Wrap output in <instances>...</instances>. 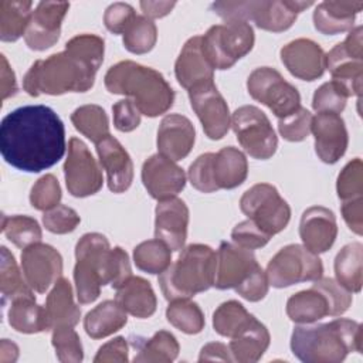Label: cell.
<instances>
[{"mask_svg":"<svg viewBox=\"0 0 363 363\" xmlns=\"http://www.w3.org/2000/svg\"><path fill=\"white\" fill-rule=\"evenodd\" d=\"M65 149L64 123L50 106L16 108L0 123V153L6 163L21 172L38 173L52 167Z\"/></svg>","mask_w":363,"mask_h":363,"instance_id":"cell-1","label":"cell"},{"mask_svg":"<svg viewBox=\"0 0 363 363\" xmlns=\"http://www.w3.org/2000/svg\"><path fill=\"white\" fill-rule=\"evenodd\" d=\"M362 325L353 319L339 318L328 323L295 326L291 350L305 363H340L352 352L363 350Z\"/></svg>","mask_w":363,"mask_h":363,"instance_id":"cell-2","label":"cell"},{"mask_svg":"<svg viewBox=\"0 0 363 363\" xmlns=\"http://www.w3.org/2000/svg\"><path fill=\"white\" fill-rule=\"evenodd\" d=\"M104 82L111 94L126 95L132 98L142 115L156 118L166 113L174 102V91L164 77L135 61H119L112 65Z\"/></svg>","mask_w":363,"mask_h":363,"instance_id":"cell-3","label":"cell"},{"mask_svg":"<svg viewBox=\"0 0 363 363\" xmlns=\"http://www.w3.org/2000/svg\"><path fill=\"white\" fill-rule=\"evenodd\" d=\"M98 69L68 50L37 60L23 78V88L31 96L86 92L94 86Z\"/></svg>","mask_w":363,"mask_h":363,"instance_id":"cell-4","label":"cell"},{"mask_svg":"<svg viewBox=\"0 0 363 363\" xmlns=\"http://www.w3.org/2000/svg\"><path fill=\"white\" fill-rule=\"evenodd\" d=\"M217 255L204 244L182 248L177 259L159 275L160 289L167 301L190 299L214 285Z\"/></svg>","mask_w":363,"mask_h":363,"instance_id":"cell-5","label":"cell"},{"mask_svg":"<svg viewBox=\"0 0 363 363\" xmlns=\"http://www.w3.org/2000/svg\"><path fill=\"white\" fill-rule=\"evenodd\" d=\"M312 4V1L299 0H250L216 1L210 6V9L224 21H254L261 30L281 33L292 27L298 14Z\"/></svg>","mask_w":363,"mask_h":363,"instance_id":"cell-6","label":"cell"},{"mask_svg":"<svg viewBox=\"0 0 363 363\" xmlns=\"http://www.w3.org/2000/svg\"><path fill=\"white\" fill-rule=\"evenodd\" d=\"M111 250L108 238L99 233H86L77 242L74 281L79 303H92L108 285Z\"/></svg>","mask_w":363,"mask_h":363,"instance_id":"cell-7","label":"cell"},{"mask_svg":"<svg viewBox=\"0 0 363 363\" xmlns=\"http://www.w3.org/2000/svg\"><path fill=\"white\" fill-rule=\"evenodd\" d=\"M255 35L250 23L228 20L210 27L201 35L203 51L214 69H228L254 47Z\"/></svg>","mask_w":363,"mask_h":363,"instance_id":"cell-8","label":"cell"},{"mask_svg":"<svg viewBox=\"0 0 363 363\" xmlns=\"http://www.w3.org/2000/svg\"><path fill=\"white\" fill-rule=\"evenodd\" d=\"M267 278L274 288H286L299 282L316 281L323 274L318 254L301 244L282 247L267 265Z\"/></svg>","mask_w":363,"mask_h":363,"instance_id":"cell-9","label":"cell"},{"mask_svg":"<svg viewBox=\"0 0 363 363\" xmlns=\"http://www.w3.org/2000/svg\"><path fill=\"white\" fill-rule=\"evenodd\" d=\"M240 208L262 231L271 237L281 233L291 220V207L275 186L257 183L240 199Z\"/></svg>","mask_w":363,"mask_h":363,"instance_id":"cell-10","label":"cell"},{"mask_svg":"<svg viewBox=\"0 0 363 363\" xmlns=\"http://www.w3.org/2000/svg\"><path fill=\"white\" fill-rule=\"evenodd\" d=\"M231 128L241 147L254 159L267 160L278 147V138L268 116L254 105H242L231 115Z\"/></svg>","mask_w":363,"mask_h":363,"instance_id":"cell-11","label":"cell"},{"mask_svg":"<svg viewBox=\"0 0 363 363\" xmlns=\"http://www.w3.org/2000/svg\"><path fill=\"white\" fill-rule=\"evenodd\" d=\"M325 64L347 96H360L363 79V27L350 30L345 41L336 44L326 55Z\"/></svg>","mask_w":363,"mask_h":363,"instance_id":"cell-12","label":"cell"},{"mask_svg":"<svg viewBox=\"0 0 363 363\" xmlns=\"http://www.w3.org/2000/svg\"><path fill=\"white\" fill-rule=\"evenodd\" d=\"M247 89L252 99L268 106L278 119L291 115L301 106L298 89L271 67L255 68L248 75Z\"/></svg>","mask_w":363,"mask_h":363,"instance_id":"cell-13","label":"cell"},{"mask_svg":"<svg viewBox=\"0 0 363 363\" xmlns=\"http://www.w3.org/2000/svg\"><path fill=\"white\" fill-rule=\"evenodd\" d=\"M64 177L68 193L74 197H88L102 189V169L88 146L78 138L69 139L68 156L64 163Z\"/></svg>","mask_w":363,"mask_h":363,"instance_id":"cell-14","label":"cell"},{"mask_svg":"<svg viewBox=\"0 0 363 363\" xmlns=\"http://www.w3.org/2000/svg\"><path fill=\"white\" fill-rule=\"evenodd\" d=\"M187 92L190 105L200 119L206 136L213 140L224 138L231 126V115L214 82L194 86Z\"/></svg>","mask_w":363,"mask_h":363,"instance_id":"cell-15","label":"cell"},{"mask_svg":"<svg viewBox=\"0 0 363 363\" xmlns=\"http://www.w3.org/2000/svg\"><path fill=\"white\" fill-rule=\"evenodd\" d=\"M21 271L28 286L38 294H44L61 278L62 257L48 244L35 242L21 252Z\"/></svg>","mask_w":363,"mask_h":363,"instance_id":"cell-16","label":"cell"},{"mask_svg":"<svg viewBox=\"0 0 363 363\" xmlns=\"http://www.w3.org/2000/svg\"><path fill=\"white\" fill-rule=\"evenodd\" d=\"M142 182L150 197L157 201L176 197L186 186V173L172 159L156 153L142 166Z\"/></svg>","mask_w":363,"mask_h":363,"instance_id":"cell-17","label":"cell"},{"mask_svg":"<svg viewBox=\"0 0 363 363\" xmlns=\"http://www.w3.org/2000/svg\"><path fill=\"white\" fill-rule=\"evenodd\" d=\"M68 9L69 3L67 1L38 3L24 34V41L28 48L44 51L52 47L60 38L61 24Z\"/></svg>","mask_w":363,"mask_h":363,"instance_id":"cell-18","label":"cell"},{"mask_svg":"<svg viewBox=\"0 0 363 363\" xmlns=\"http://www.w3.org/2000/svg\"><path fill=\"white\" fill-rule=\"evenodd\" d=\"M311 132L315 138V152L323 163L333 164L345 155L349 135L345 121L339 113H316L312 119Z\"/></svg>","mask_w":363,"mask_h":363,"instance_id":"cell-19","label":"cell"},{"mask_svg":"<svg viewBox=\"0 0 363 363\" xmlns=\"http://www.w3.org/2000/svg\"><path fill=\"white\" fill-rule=\"evenodd\" d=\"M214 285L217 289H235L258 265L252 250L221 241L217 252Z\"/></svg>","mask_w":363,"mask_h":363,"instance_id":"cell-20","label":"cell"},{"mask_svg":"<svg viewBox=\"0 0 363 363\" xmlns=\"http://www.w3.org/2000/svg\"><path fill=\"white\" fill-rule=\"evenodd\" d=\"M281 61L286 69L303 81L320 78L326 69L322 47L309 38H296L285 44L281 51Z\"/></svg>","mask_w":363,"mask_h":363,"instance_id":"cell-21","label":"cell"},{"mask_svg":"<svg viewBox=\"0 0 363 363\" xmlns=\"http://www.w3.org/2000/svg\"><path fill=\"white\" fill-rule=\"evenodd\" d=\"M155 237L172 251L184 247L189 225V208L179 197L160 200L155 210Z\"/></svg>","mask_w":363,"mask_h":363,"instance_id":"cell-22","label":"cell"},{"mask_svg":"<svg viewBox=\"0 0 363 363\" xmlns=\"http://www.w3.org/2000/svg\"><path fill=\"white\" fill-rule=\"evenodd\" d=\"M299 235L313 254H322L330 250L337 237L336 216L323 206H312L302 213L299 221Z\"/></svg>","mask_w":363,"mask_h":363,"instance_id":"cell-23","label":"cell"},{"mask_svg":"<svg viewBox=\"0 0 363 363\" xmlns=\"http://www.w3.org/2000/svg\"><path fill=\"white\" fill-rule=\"evenodd\" d=\"M196 129L189 118L180 113L166 115L157 129V150L160 155L179 162L193 149Z\"/></svg>","mask_w":363,"mask_h":363,"instance_id":"cell-24","label":"cell"},{"mask_svg":"<svg viewBox=\"0 0 363 363\" xmlns=\"http://www.w3.org/2000/svg\"><path fill=\"white\" fill-rule=\"evenodd\" d=\"M96 153L106 172L109 190L113 193L126 191L133 182V163L126 149L109 133L96 143Z\"/></svg>","mask_w":363,"mask_h":363,"instance_id":"cell-25","label":"cell"},{"mask_svg":"<svg viewBox=\"0 0 363 363\" xmlns=\"http://www.w3.org/2000/svg\"><path fill=\"white\" fill-rule=\"evenodd\" d=\"M174 74L179 84L187 91L213 82L214 68L203 51L201 35H194L184 43L174 62Z\"/></svg>","mask_w":363,"mask_h":363,"instance_id":"cell-26","label":"cell"},{"mask_svg":"<svg viewBox=\"0 0 363 363\" xmlns=\"http://www.w3.org/2000/svg\"><path fill=\"white\" fill-rule=\"evenodd\" d=\"M210 173L216 191L220 189H235L247 179V157L234 146L223 147L217 153H211Z\"/></svg>","mask_w":363,"mask_h":363,"instance_id":"cell-27","label":"cell"},{"mask_svg":"<svg viewBox=\"0 0 363 363\" xmlns=\"http://www.w3.org/2000/svg\"><path fill=\"white\" fill-rule=\"evenodd\" d=\"M363 1H322L313 11V26L325 35L350 31Z\"/></svg>","mask_w":363,"mask_h":363,"instance_id":"cell-28","label":"cell"},{"mask_svg":"<svg viewBox=\"0 0 363 363\" xmlns=\"http://www.w3.org/2000/svg\"><path fill=\"white\" fill-rule=\"evenodd\" d=\"M45 315L50 330L58 326H71L78 325L81 318V309L74 302L72 286L67 278H58L52 285V289L48 292L45 299Z\"/></svg>","mask_w":363,"mask_h":363,"instance_id":"cell-29","label":"cell"},{"mask_svg":"<svg viewBox=\"0 0 363 363\" xmlns=\"http://www.w3.org/2000/svg\"><path fill=\"white\" fill-rule=\"evenodd\" d=\"M271 342L269 332L264 323L255 316L230 340V352L233 362L255 363L267 352Z\"/></svg>","mask_w":363,"mask_h":363,"instance_id":"cell-30","label":"cell"},{"mask_svg":"<svg viewBox=\"0 0 363 363\" xmlns=\"http://www.w3.org/2000/svg\"><path fill=\"white\" fill-rule=\"evenodd\" d=\"M115 301L132 316L150 318L156 312L157 299L149 281L142 277H130L116 289Z\"/></svg>","mask_w":363,"mask_h":363,"instance_id":"cell-31","label":"cell"},{"mask_svg":"<svg viewBox=\"0 0 363 363\" xmlns=\"http://www.w3.org/2000/svg\"><path fill=\"white\" fill-rule=\"evenodd\" d=\"M129 340L135 349V363H170L180 352L177 339L167 330H159L149 339L132 336Z\"/></svg>","mask_w":363,"mask_h":363,"instance_id":"cell-32","label":"cell"},{"mask_svg":"<svg viewBox=\"0 0 363 363\" xmlns=\"http://www.w3.org/2000/svg\"><path fill=\"white\" fill-rule=\"evenodd\" d=\"M128 323V312L113 299H106L91 309L84 318V329L92 339H104Z\"/></svg>","mask_w":363,"mask_h":363,"instance_id":"cell-33","label":"cell"},{"mask_svg":"<svg viewBox=\"0 0 363 363\" xmlns=\"http://www.w3.org/2000/svg\"><path fill=\"white\" fill-rule=\"evenodd\" d=\"M9 325L20 333H40L50 330L44 306L35 302V296L23 295L10 301L7 311Z\"/></svg>","mask_w":363,"mask_h":363,"instance_id":"cell-34","label":"cell"},{"mask_svg":"<svg viewBox=\"0 0 363 363\" xmlns=\"http://www.w3.org/2000/svg\"><path fill=\"white\" fill-rule=\"evenodd\" d=\"M288 318L299 325L315 323L330 316V308L326 296L316 288L299 291L286 301Z\"/></svg>","mask_w":363,"mask_h":363,"instance_id":"cell-35","label":"cell"},{"mask_svg":"<svg viewBox=\"0 0 363 363\" xmlns=\"http://www.w3.org/2000/svg\"><path fill=\"white\" fill-rule=\"evenodd\" d=\"M363 245L357 241L346 244L335 257L336 281L349 292L357 294L363 285Z\"/></svg>","mask_w":363,"mask_h":363,"instance_id":"cell-36","label":"cell"},{"mask_svg":"<svg viewBox=\"0 0 363 363\" xmlns=\"http://www.w3.org/2000/svg\"><path fill=\"white\" fill-rule=\"evenodd\" d=\"M30 0H1L0 1V40L17 41L26 34L33 11Z\"/></svg>","mask_w":363,"mask_h":363,"instance_id":"cell-37","label":"cell"},{"mask_svg":"<svg viewBox=\"0 0 363 363\" xmlns=\"http://www.w3.org/2000/svg\"><path fill=\"white\" fill-rule=\"evenodd\" d=\"M75 129L95 145L109 135V119L102 106L88 104L77 108L71 113Z\"/></svg>","mask_w":363,"mask_h":363,"instance_id":"cell-38","label":"cell"},{"mask_svg":"<svg viewBox=\"0 0 363 363\" xmlns=\"http://www.w3.org/2000/svg\"><path fill=\"white\" fill-rule=\"evenodd\" d=\"M0 291L3 303L13 301L23 295H33L34 291L28 286L23 271H20L14 255L7 247H1V262H0Z\"/></svg>","mask_w":363,"mask_h":363,"instance_id":"cell-39","label":"cell"},{"mask_svg":"<svg viewBox=\"0 0 363 363\" xmlns=\"http://www.w3.org/2000/svg\"><path fill=\"white\" fill-rule=\"evenodd\" d=\"M166 318L172 326L186 335H197L206 325L201 308L190 299L170 301L166 308Z\"/></svg>","mask_w":363,"mask_h":363,"instance_id":"cell-40","label":"cell"},{"mask_svg":"<svg viewBox=\"0 0 363 363\" xmlns=\"http://www.w3.org/2000/svg\"><path fill=\"white\" fill-rule=\"evenodd\" d=\"M135 265L147 274H162L172 264V250L160 240H146L133 250Z\"/></svg>","mask_w":363,"mask_h":363,"instance_id":"cell-41","label":"cell"},{"mask_svg":"<svg viewBox=\"0 0 363 363\" xmlns=\"http://www.w3.org/2000/svg\"><path fill=\"white\" fill-rule=\"evenodd\" d=\"M1 230L9 241L23 250L35 242H40L43 237L38 221L30 216H3Z\"/></svg>","mask_w":363,"mask_h":363,"instance_id":"cell-42","label":"cell"},{"mask_svg":"<svg viewBox=\"0 0 363 363\" xmlns=\"http://www.w3.org/2000/svg\"><path fill=\"white\" fill-rule=\"evenodd\" d=\"M251 315L242 303L238 301H227L218 305L213 313V328L224 337H233L237 335L251 319Z\"/></svg>","mask_w":363,"mask_h":363,"instance_id":"cell-43","label":"cell"},{"mask_svg":"<svg viewBox=\"0 0 363 363\" xmlns=\"http://www.w3.org/2000/svg\"><path fill=\"white\" fill-rule=\"evenodd\" d=\"M122 41L129 52L146 54L156 45V24L146 16H136L122 34Z\"/></svg>","mask_w":363,"mask_h":363,"instance_id":"cell-44","label":"cell"},{"mask_svg":"<svg viewBox=\"0 0 363 363\" xmlns=\"http://www.w3.org/2000/svg\"><path fill=\"white\" fill-rule=\"evenodd\" d=\"M51 343L55 356L62 363H79L84 359V349L78 333L71 326H58L52 329Z\"/></svg>","mask_w":363,"mask_h":363,"instance_id":"cell-45","label":"cell"},{"mask_svg":"<svg viewBox=\"0 0 363 363\" xmlns=\"http://www.w3.org/2000/svg\"><path fill=\"white\" fill-rule=\"evenodd\" d=\"M336 191L342 201L363 197V163L360 157L352 159L340 170L336 180Z\"/></svg>","mask_w":363,"mask_h":363,"instance_id":"cell-46","label":"cell"},{"mask_svg":"<svg viewBox=\"0 0 363 363\" xmlns=\"http://www.w3.org/2000/svg\"><path fill=\"white\" fill-rule=\"evenodd\" d=\"M65 50L99 69L104 61L105 43L104 38L95 34H78L65 44Z\"/></svg>","mask_w":363,"mask_h":363,"instance_id":"cell-47","label":"cell"},{"mask_svg":"<svg viewBox=\"0 0 363 363\" xmlns=\"http://www.w3.org/2000/svg\"><path fill=\"white\" fill-rule=\"evenodd\" d=\"M61 197V186L54 174H44L40 177L30 191L31 206L41 211H47L58 206Z\"/></svg>","mask_w":363,"mask_h":363,"instance_id":"cell-48","label":"cell"},{"mask_svg":"<svg viewBox=\"0 0 363 363\" xmlns=\"http://www.w3.org/2000/svg\"><path fill=\"white\" fill-rule=\"evenodd\" d=\"M312 119V113L306 108L299 106L291 115L278 119V132L285 140L302 142L311 133Z\"/></svg>","mask_w":363,"mask_h":363,"instance_id":"cell-49","label":"cell"},{"mask_svg":"<svg viewBox=\"0 0 363 363\" xmlns=\"http://www.w3.org/2000/svg\"><path fill=\"white\" fill-rule=\"evenodd\" d=\"M347 94L345 89L335 81L322 84L312 96V108L319 112H333L340 113L347 101Z\"/></svg>","mask_w":363,"mask_h":363,"instance_id":"cell-50","label":"cell"},{"mask_svg":"<svg viewBox=\"0 0 363 363\" xmlns=\"http://www.w3.org/2000/svg\"><path fill=\"white\" fill-rule=\"evenodd\" d=\"M312 286L319 289L326 296L330 308V316L343 315L352 305V292H349L333 278L320 277L316 281H313Z\"/></svg>","mask_w":363,"mask_h":363,"instance_id":"cell-51","label":"cell"},{"mask_svg":"<svg viewBox=\"0 0 363 363\" xmlns=\"http://www.w3.org/2000/svg\"><path fill=\"white\" fill-rule=\"evenodd\" d=\"M79 221L81 218L78 213L64 204H58L54 208L44 211L43 216L45 230L52 234H68L78 227Z\"/></svg>","mask_w":363,"mask_h":363,"instance_id":"cell-52","label":"cell"},{"mask_svg":"<svg viewBox=\"0 0 363 363\" xmlns=\"http://www.w3.org/2000/svg\"><path fill=\"white\" fill-rule=\"evenodd\" d=\"M231 238L234 244L247 248V250H257L268 244L271 240V235L262 231L254 221L245 220L238 223L233 231H231Z\"/></svg>","mask_w":363,"mask_h":363,"instance_id":"cell-53","label":"cell"},{"mask_svg":"<svg viewBox=\"0 0 363 363\" xmlns=\"http://www.w3.org/2000/svg\"><path fill=\"white\" fill-rule=\"evenodd\" d=\"M269 282L267 272L259 267V264L252 269V272L234 289L241 298L250 302H258L268 294Z\"/></svg>","mask_w":363,"mask_h":363,"instance_id":"cell-54","label":"cell"},{"mask_svg":"<svg viewBox=\"0 0 363 363\" xmlns=\"http://www.w3.org/2000/svg\"><path fill=\"white\" fill-rule=\"evenodd\" d=\"M136 16L138 14L135 13V9L130 4L118 1L108 6L104 14V23L111 33L123 34Z\"/></svg>","mask_w":363,"mask_h":363,"instance_id":"cell-55","label":"cell"},{"mask_svg":"<svg viewBox=\"0 0 363 363\" xmlns=\"http://www.w3.org/2000/svg\"><path fill=\"white\" fill-rule=\"evenodd\" d=\"M132 277V268L129 257L121 247H113L111 250L109 268H108V285L118 289Z\"/></svg>","mask_w":363,"mask_h":363,"instance_id":"cell-56","label":"cell"},{"mask_svg":"<svg viewBox=\"0 0 363 363\" xmlns=\"http://www.w3.org/2000/svg\"><path fill=\"white\" fill-rule=\"evenodd\" d=\"M210 159H211V152L203 153L189 167L187 177L191 186L201 193L216 191L211 180V173H210Z\"/></svg>","mask_w":363,"mask_h":363,"instance_id":"cell-57","label":"cell"},{"mask_svg":"<svg viewBox=\"0 0 363 363\" xmlns=\"http://www.w3.org/2000/svg\"><path fill=\"white\" fill-rule=\"evenodd\" d=\"M113 125L121 132H132L140 123V111L132 99L125 98L112 106Z\"/></svg>","mask_w":363,"mask_h":363,"instance_id":"cell-58","label":"cell"},{"mask_svg":"<svg viewBox=\"0 0 363 363\" xmlns=\"http://www.w3.org/2000/svg\"><path fill=\"white\" fill-rule=\"evenodd\" d=\"M129 343L128 339L118 336L113 337L112 340L106 342L105 345H102L95 357L94 362L95 363H105V362H118V363H125L129 359Z\"/></svg>","mask_w":363,"mask_h":363,"instance_id":"cell-59","label":"cell"},{"mask_svg":"<svg viewBox=\"0 0 363 363\" xmlns=\"http://www.w3.org/2000/svg\"><path fill=\"white\" fill-rule=\"evenodd\" d=\"M342 216L347 227L357 235L363 233V197L342 201Z\"/></svg>","mask_w":363,"mask_h":363,"instance_id":"cell-60","label":"cell"},{"mask_svg":"<svg viewBox=\"0 0 363 363\" xmlns=\"http://www.w3.org/2000/svg\"><path fill=\"white\" fill-rule=\"evenodd\" d=\"M199 360H207V362H233V356L230 352V347L220 342H211L201 347Z\"/></svg>","mask_w":363,"mask_h":363,"instance_id":"cell-61","label":"cell"},{"mask_svg":"<svg viewBox=\"0 0 363 363\" xmlns=\"http://www.w3.org/2000/svg\"><path fill=\"white\" fill-rule=\"evenodd\" d=\"M1 58V99H7L17 92V81L14 71L10 68L7 60L4 55H0Z\"/></svg>","mask_w":363,"mask_h":363,"instance_id":"cell-62","label":"cell"},{"mask_svg":"<svg viewBox=\"0 0 363 363\" xmlns=\"http://www.w3.org/2000/svg\"><path fill=\"white\" fill-rule=\"evenodd\" d=\"M176 6V1H140V9L143 16L152 18H160L167 16L172 9Z\"/></svg>","mask_w":363,"mask_h":363,"instance_id":"cell-63","label":"cell"},{"mask_svg":"<svg viewBox=\"0 0 363 363\" xmlns=\"http://www.w3.org/2000/svg\"><path fill=\"white\" fill-rule=\"evenodd\" d=\"M18 357V347L14 342L9 339H3L0 342V362L1 363H13Z\"/></svg>","mask_w":363,"mask_h":363,"instance_id":"cell-64","label":"cell"}]
</instances>
